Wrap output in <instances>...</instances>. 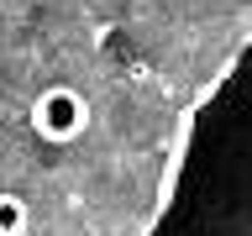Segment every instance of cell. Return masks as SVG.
<instances>
[{"label": "cell", "instance_id": "1", "mask_svg": "<svg viewBox=\"0 0 252 236\" xmlns=\"http://www.w3.org/2000/svg\"><path fill=\"white\" fill-rule=\"evenodd\" d=\"M147 236H252V37L184 110Z\"/></svg>", "mask_w": 252, "mask_h": 236}, {"label": "cell", "instance_id": "2", "mask_svg": "<svg viewBox=\"0 0 252 236\" xmlns=\"http://www.w3.org/2000/svg\"><path fill=\"white\" fill-rule=\"evenodd\" d=\"M27 121H32V131H37L42 142L68 147V142H79L84 131H90V100H84L74 84H47V89L32 100Z\"/></svg>", "mask_w": 252, "mask_h": 236}, {"label": "cell", "instance_id": "3", "mask_svg": "<svg viewBox=\"0 0 252 236\" xmlns=\"http://www.w3.org/2000/svg\"><path fill=\"white\" fill-rule=\"evenodd\" d=\"M27 220H32V210L21 194H0V236H21Z\"/></svg>", "mask_w": 252, "mask_h": 236}]
</instances>
